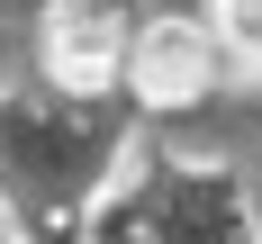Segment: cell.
Wrapping results in <instances>:
<instances>
[{"instance_id":"cell-1","label":"cell","mask_w":262,"mask_h":244,"mask_svg":"<svg viewBox=\"0 0 262 244\" xmlns=\"http://www.w3.org/2000/svg\"><path fill=\"white\" fill-rule=\"evenodd\" d=\"M217 46H226V36H208V27H190V18L136 27V46H127L136 100H145V108H190V100H208V91H217Z\"/></svg>"},{"instance_id":"cell-2","label":"cell","mask_w":262,"mask_h":244,"mask_svg":"<svg viewBox=\"0 0 262 244\" xmlns=\"http://www.w3.org/2000/svg\"><path fill=\"white\" fill-rule=\"evenodd\" d=\"M127 27H118V9L108 0H63L46 18V63H54V81L63 91H108V81L127 73Z\"/></svg>"},{"instance_id":"cell-3","label":"cell","mask_w":262,"mask_h":244,"mask_svg":"<svg viewBox=\"0 0 262 244\" xmlns=\"http://www.w3.org/2000/svg\"><path fill=\"white\" fill-rule=\"evenodd\" d=\"M217 36H226V54L262 63V0H217Z\"/></svg>"}]
</instances>
